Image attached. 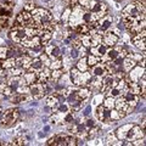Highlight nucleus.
I'll use <instances>...</instances> for the list:
<instances>
[{"label":"nucleus","mask_w":146,"mask_h":146,"mask_svg":"<svg viewBox=\"0 0 146 146\" xmlns=\"http://www.w3.org/2000/svg\"><path fill=\"white\" fill-rule=\"evenodd\" d=\"M141 136H145V129H143V131H141V127L134 125V124H133L130 129L128 130L125 139H127L128 141H130V143H133L134 140L140 139ZM131 145H133V144H131Z\"/></svg>","instance_id":"1"},{"label":"nucleus","mask_w":146,"mask_h":146,"mask_svg":"<svg viewBox=\"0 0 146 146\" xmlns=\"http://www.w3.org/2000/svg\"><path fill=\"white\" fill-rule=\"evenodd\" d=\"M118 39H119V36L116 35L115 33H112L111 29H107L106 32L102 33V43L108 48L115 46L118 42Z\"/></svg>","instance_id":"2"},{"label":"nucleus","mask_w":146,"mask_h":146,"mask_svg":"<svg viewBox=\"0 0 146 146\" xmlns=\"http://www.w3.org/2000/svg\"><path fill=\"white\" fill-rule=\"evenodd\" d=\"M91 73L89 71H85V72H80V74L77 77L76 79H73V84L76 86H85V85H89V82L91 78Z\"/></svg>","instance_id":"3"},{"label":"nucleus","mask_w":146,"mask_h":146,"mask_svg":"<svg viewBox=\"0 0 146 146\" xmlns=\"http://www.w3.org/2000/svg\"><path fill=\"white\" fill-rule=\"evenodd\" d=\"M140 15H143L138 9H136V6L134 5L133 3L128 4V5L122 10V17H133V18H136L139 17Z\"/></svg>","instance_id":"4"},{"label":"nucleus","mask_w":146,"mask_h":146,"mask_svg":"<svg viewBox=\"0 0 146 146\" xmlns=\"http://www.w3.org/2000/svg\"><path fill=\"white\" fill-rule=\"evenodd\" d=\"M130 42L138 49H141L143 51H145V29H143L140 33H138L133 38H130Z\"/></svg>","instance_id":"5"},{"label":"nucleus","mask_w":146,"mask_h":146,"mask_svg":"<svg viewBox=\"0 0 146 146\" xmlns=\"http://www.w3.org/2000/svg\"><path fill=\"white\" fill-rule=\"evenodd\" d=\"M143 74H145V67H141V66H138V65L128 72V76H129L131 82H138Z\"/></svg>","instance_id":"6"},{"label":"nucleus","mask_w":146,"mask_h":146,"mask_svg":"<svg viewBox=\"0 0 146 146\" xmlns=\"http://www.w3.org/2000/svg\"><path fill=\"white\" fill-rule=\"evenodd\" d=\"M22 78H23L25 83L27 85H31V84H34V83H38L39 79H38V74L35 72H31V71H26L23 74H22Z\"/></svg>","instance_id":"7"},{"label":"nucleus","mask_w":146,"mask_h":146,"mask_svg":"<svg viewBox=\"0 0 146 146\" xmlns=\"http://www.w3.org/2000/svg\"><path fill=\"white\" fill-rule=\"evenodd\" d=\"M90 49H91V54H93V55H95V56H98V57H100V58H102L105 55H106L107 50H108L110 48L106 46V45H105L104 43H101V44H99L98 46H91Z\"/></svg>","instance_id":"8"},{"label":"nucleus","mask_w":146,"mask_h":146,"mask_svg":"<svg viewBox=\"0 0 146 146\" xmlns=\"http://www.w3.org/2000/svg\"><path fill=\"white\" fill-rule=\"evenodd\" d=\"M93 68V73L91 74L93 76H99V77H105V76H107L108 74V72H107V68H106V65L102 62H99L98 65H95L94 67H91Z\"/></svg>","instance_id":"9"},{"label":"nucleus","mask_w":146,"mask_h":146,"mask_svg":"<svg viewBox=\"0 0 146 146\" xmlns=\"http://www.w3.org/2000/svg\"><path fill=\"white\" fill-rule=\"evenodd\" d=\"M122 62H123V63H122V65H123V70H124L125 73H128V72L131 70V68H134L136 65H138V63H136V62L133 60V58L129 56V55H127V56L123 58Z\"/></svg>","instance_id":"10"},{"label":"nucleus","mask_w":146,"mask_h":146,"mask_svg":"<svg viewBox=\"0 0 146 146\" xmlns=\"http://www.w3.org/2000/svg\"><path fill=\"white\" fill-rule=\"evenodd\" d=\"M44 67V63L42 62V60H40L39 57H34L32 58V62H31V66L27 71H31V72H39L42 68Z\"/></svg>","instance_id":"11"},{"label":"nucleus","mask_w":146,"mask_h":146,"mask_svg":"<svg viewBox=\"0 0 146 146\" xmlns=\"http://www.w3.org/2000/svg\"><path fill=\"white\" fill-rule=\"evenodd\" d=\"M90 93H91V88H89L88 85L79 86V89L77 90V95H78V98L82 100V101H84V100L88 99L90 96Z\"/></svg>","instance_id":"12"},{"label":"nucleus","mask_w":146,"mask_h":146,"mask_svg":"<svg viewBox=\"0 0 146 146\" xmlns=\"http://www.w3.org/2000/svg\"><path fill=\"white\" fill-rule=\"evenodd\" d=\"M131 125L133 124H124L123 127H119L118 129L116 130V136H117V139H119V140H123V139H125V136H127V133H128V130L131 128Z\"/></svg>","instance_id":"13"},{"label":"nucleus","mask_w":146,"mask_h":146,"mask_svg":"<svg viewBox=\"0 0 146 146\" xmlns=\"http://www.w3.org/2000/svg\"><path fill=\"white\" fill-rule=\"evenodd\" d=\"M31 98L28 96V94H16L15 96H12L11 99V101L13 104H22V102H26V101H28Z\"/></svg>","instance_id":"14"},{"label":"nucleus","mask_w":146,"mask_h":146,"mask_svg":"<svg viewBox=\"0 0 146 146\" xmlns=\"http://www.w3.org/2000/svg\"><path fill=\"white\" fill-rule=\"evenodd\" d=\"M86 62H88V66H89V70H90L91 67H94L95 65H98L99 62H101V58L95 56V55H93V54H90V55L86 56Z\"/></svg>","instance_id":"15"},{"label":"nucleus","mask_w":146,"mask_h":146,"mask_svg":"<svg viewBox=\"0 0 146 146\" xmlns=\"http://www.w3.org/2000/svg\"><path fill=\"white\" fill-rule=\"evenodd\" d=\"M80 72H85V71H89V66H88V62H86V56H83L82 58H79L78 63L76 66Z\"/></svg>","instance_id":"16"},{"label":"nucleus","mask_w":146,"mask_h":146,"mask_svg":"<svg viewBox=\"0 0 146 146\" xmlns=\"http://www.w3.org/2000/svg\"><path fill=\"white\" fill-rule=\"evenodd\" d=\"M62 60L61 58H51V62L49 65L50 70H62Z\"/></svg>","instance_id":"17"},{"label":"nucleus","mask_w":146,"mask_h":146,"mask_svg":"<svg viewBox=\"0 0 146 146\" xmlns=\"http://www.w3.org/2000/svg\"><path fill=\"white\" fill-rule=\"evenodd\" d=\"M62 77V70H51V76H50V80L51 82H58Z\"/></svg>","instance_id":"18"},{"label":"nucleus","mask_w":146,"mask_h":146,"mask_svg":"<svg viewBox=\"0 0 146 146\" xmlns=\"http://www.w3.org/2000/svg\"><path fill=\"white\" fill-rule=\"evenodd\" d=\"M96 118L100 122H104L105 119V106L102 104H100L96 108Z\"/></svg>","instance_id":"19"},{"label":"nucleus","mask_w":146,"mask_h":146,"mask_svg":"<svg viewBox=\"0 0 146 146\" xmlns=\"http://www.w3.org/2000/svg\"><path fill=\"white\" fill-rule=\"evenodd\" d=\"M105 107L108 108V110H112L115 108V98L112 96H106V99H105V102L102 104Z\"/></svg>","instance_id":"20"},{"label":"nucleus","mask_w":146,"mask_h":146,"mask_svg":"<svg viewBox=\"0 0 146 146\" xmlns=\"http://www.w3.org/2000/svg\"><path fill=\"white\" fill-rule=\"evenodd\" d=\"M58 102V96L57 95H49L46 98V106H50V107H54L55 105Z\"/></svg>","instance_id":"21"},{"label":"nucleus","mask_w":146,"mask_h":146,"mask_svg":"<svg viewBox=\"0 0 146 146\" xmlns=\"http://www.w3.org/2000/svg\"><path fill=\"white\" fill-rule=\"evenodd\" d=\"M61 56H62L61 49L55 45L54 49H52V51H51V54H50V57H51V58H61Z\"/></svg>","instance_id":"22"},{"label":"nucleus","mask_w":146,"mask_h":146,"mask_svg":"<svg viewBox=\"0 0 146 146\" xmlns=\"http://www.w3.org/2000/svg\"><path fill=\"white\" fill-rule=\"evenodd\" d=\"M25 143H26V139L21 134H18L13 138L12 143H10V145H25Z\"/></svg>","instance_id":"23"},{"label":"nucleus","mask_w":146,"mask_h":146,"mask_svg":"<svg viewBox=\"0 0 146 146\" xmlns=\"http://www.w3.org/2000/svg\"><path fill=\"white\" fill-rule=\"evenodd\" d=\"M79 74H80V71H79L77 67H73V66H72V67L70 68V78H71L72 80L76 79Z\"/></svg>","instance_id":"24"},{"label":"nucleus","mask_w":146,"mask_h":146,"mask_svg":"<svg viewBox=\"0 0 146 146\" xmlns=\"http://www.w3.org/2000/svg\"><path fill=\"white\" fill-rule=\"evenodd\" d=\"M7 50H9V48H6V46H0V60L7 58Z\"/></svg>","instance_id":"25"},{"label":"nucleus","mask_w":146,"mask_h":146,"mask_svg":"<svg viewBox=\"0 0 146 146\" xmlns=\"http://www.w3.org/2000/svg\"><path fill=\"white\" fill-rule=\"evenodd\" d=\"M9 26V17H0V28H6Z\"/></svg>","instance_id":"26"},{"label":"nucleus","mask_w":146,"mask_h":146,"mask_svg":"<svg viewBox=\"0 0 146 146\" xmlns=\"http://www.w3.org/2000/svg\"><path fill=\"white\" fill-rule=\"evenodd\" d=\"M65 141H66V145H76L77 139L74 136H65Z\"/></svg>","instance_id":"27"},{"label":"nucleus","mask_w":146,"mask_h":146,"mask_svg":"<svg viewBox=\"0 0 146 146\" xmlns=\"http://www.w3.org/2000/svg\"><path fill=\"white\" fill-rule=\"evenodd\" d=\"M72 45H73V48H74V49H79L82 46V40H80V38H73Z\"/></svg>","instance_id":"28"},{"label":"nucleus","mask_w":146,"mask_h":146,"mask_svg":"<svg viewBox=\"0 0 146 146\" xmlns=\"http://www.w3.org/2000/svg\"><path fill=\"white\" fill-rule=\"evenodd\" d=\"M117 140V136H116V134H108L107 135V139H106V141H108V145H111V144H113L115 141Z\"/></svg>","instance_id":"29"},{"label":"nucleus","mask_w":146,"mask_h":146,"mask_svg":"<svg viewBox=\"0 0 146 146\" xmlns=\"http://www.w3.org/2000/svg\"><path fill=\"white\" fill-rule=\"evenodd\" d=\"M0 15L4 16V17H10L11 16V11L7 10V9L1 7V9H0Z\"/></svg>","instance_id":"30"},{"label":"nucleus","mask_w":146,"mask_h":146,"mask_svg":"<svg viewBox=\"0 0 146 146\" xmlns=\"http://www.w3.org/2000/svg\"><path fill=\"white\" fill-rule=\"evenodd\" d=\"M79 56V52H78V49H74L73 48L72 50H71V54H70V57L72 58V60H74V58H77Z\"/></svg>","instance_id":"31"},{"label":"nucleus","mask_w":146,"mask_h":146,"mask_svg":"<svg viewBox=\"0 0 146 146\" xmlns=\"http://www.w3.org/2000/svg\"><path fill=\"white\" fill-rule=\"evenodd\" d=\"M34 7H35V6H34L33 4L31 3V1H29V3H27L26 5H25V10H27V11H32V10H33Z\"/></svg>","instance_id":"32"},{"label":"nucleus","mask_w":146,"mask_h":146,"mask_svg":"<svg viewBox=\"0 0 146 146\" xmlns=\"http://www.w3.org/2000/svg\"><path fill=\"white\" fill-rule=\"evenodd\" d=\"M65 122H66V123L73 122V115H72V113H68V115L65 117Z\"/></svg>","instance_id":"33"},{"label":"nucleus","mask_w":146,"mask_h":146,"mask_svg":"<svg viewBox=\"0 0 146 146\" xmlns=\"http://www.w3.org/2000/svg\"><path fill=\"white\" fill-rule=\"evenodd\" d=\"M85 125H86V127H89V128H91V127H94V125H95V123H94V121L88 119V121H86V123H85Z\"/></svg>","instance_id":"34"},{"label":"nucleus","mask_w":146,"mask_h":146,"mask_svg":"<svg viewBox=\"0 0 146 146\" xmlns=\"http://www.w3.org/2000/svg\"><path fill=\"white\" fill-rule=\"evenodd\" d=\"M90 112H91V107L88 106V107L84 110V116H89V115H90Z\"/></svg>","instance_id":"35"},{"label":"nucleus","mask_w":146,"mask_h":146,"mask_svg":"<svg viewBox=\"0 0 146 146\" xmlns=\"http://www.w3.org/2000/svg\"><path fill=\"white\" fill-rule=\"evenodd\" d=\"M56 122H58V115H55V116H52V118H51V123H52V124H55Z\"/></svg>","instance_id":"36"},{"label":"nucleus","mask_w":146,"mask_h":146,"mask_svg":"<svg viewBox=\"0 0 146 146\" xmlns=\"http://www.w3.org/2000/svg\"><path fill=\"white\" fill-rule=\"evenodd\" d=\"M5 85H6L5 82H1V80H0V93H3V90H4V88H5Z\"/></svg>","instance_id":"37"},{"label":"nucleus","mask_w":146,"mask_h":146,"mask_svg":"<svg viewBox=\"0 0 146 146\" xmlns=\"http://www.w3.org/2000/svg\"><path fill=\"white\" fill-rule=\"evenodd\" d=\"M94 100H95V102L99 104V105L102 102V98H101V96H95V99H94Z\"/></svg>","instance_id":"38"},{"label":"nucleus","mask_w":146,"mask_h":146,"mask_svg":"<svg viewBox=\"0 0 146 146\" xmlns=\"http://www.w3.org/2000/svg\"><path fill=\"white\" fill-rule=\"evenodd\" d=\"M68 110V107L66 106V105H62V106H60V112H66Z\"/></svg>","instance_id":"39"},{"label":"nucleus","mask_w":146,"mask_h":146,"mask_svg":"<svg viewBox=\"0 0 146 146\" xmlns=\"http://www.w3.org/2000/svg\"><path fill=\"white\" fill-rule=\"evenodd\" d=\"M38 135H39V138H43V136H44V134H43V133H39Z\"/></svg>","instance_id":"40"}]
</instances>
